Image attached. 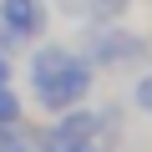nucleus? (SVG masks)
Masks as SVG:
<instances>
[{"label": "nucleus", "instance_id": "nucleus-8", "mask_svg": "<svg viewBox=\"0 0 152 152\" xmlns=\"http://www.w3.org/2000/svg\"><path fill=\"white\" fill-rule=\"evenodd\" d=\"M51 10H61L66 20H86L91 15V0H51Z\"/></svg>", "mask_w": 152, "mask_h": 152}, {"label": "nucleus", "instance_id": "nucleus-9", "mask_svg": "<svg viewBox=\"0 0 152 152\" xmlns=\"http://www.w3.org/2000/svg\"><path fill=\"white\" fill-rule=\"evenodd\" d=\"M0 81H15V56L0 51Z\"/></svg>", "mask_w": 152, "mask_h": 152}, {"label": "nucleus", "instance_id": "nucleus-2", "mask_svg": "<svg viewBox=\"0 0 152 152\" xmlns=\"http://www.w3.org/2000/svg\"><path fill=\"white\" fill-rule=\"evenodd\" d=\"M76 51H81L96 71H127V66H137L147 56V41L137 31H122V20H91Z\"/></svg>", "mask_w": 152, "mask_h": 152}, {"label": "nucleus", "instance_id": "nucleus-5", "mask_svg": "<svg viewBox=\"0 0 152 152\" xmlns=\"http://www.w3.org/2000/svg\"><path fill=\"white\" fill-rule=\"evenodd\" d=\"M0 152H36V132L31 127H0Z\"/></svg>", "mask_w": 152, "mask_h": 152}, {"label": "nucleus", "instance_id": "nucleus-6", "mask_svg": "<svg viewBox=\"0 0 152 152\" xmlns=\"http://www.w3.org/2000/svg\"><path fill=\"white\" fill-rule=\"evenodd\" d=\"M132 10V0H91V15L86 20H122Z\"/></svg>", "mask_w": 152, "mask_h": 152}, {"label": "nucleus", "instance_id": "nucleus-1", "mask_svg": "<svg viewBox=\"0 0 152 152\" xmlns=\"http://www.w3.org/2000/svg\"><path fill=\"white\" fill-rule=\"evenodd\" d=\"M26 86H31V107L46 112V117H61L71 107L91 102V86H96V66L66 46V41H41L26 51Z\"/></svg>", "mask_w": 152, "mask_h": 152}, {"label": "nucleus", "instance_id": "nucleus-7", "mask_svg": "<svg viewBox=\"0 0 152 152\" xmlns=\"http://www.w3.org/2000/svg\"><path fill=\"white\" fill-rule=\"evenodd\" d=\"M132 107L152 117V76H137V81H132Z\"/></svg>", "mask_w": 152, "mask_h": 152}, {"label": "nucleus", "instance_id": "nucleus-3", "mask_svg": "<svg viewBox=\"0 0 152 152\" xmlns=\"http://www.w3.org/2000/svg\"><path fill=\"white\" fill-rule=\"evenodd\" d=\"M0 26L20 41H41L51 31V0H0Z\"/></svg>", "mask_w": 152, "mask_h": 152}, {"label": "nucleus", "instance_id": "nucleus-4", "mask_svg": "<svg viewBox=\"0 0 152 152\" xmlns=\"http://www.w3.org/2000/svg\"><path fill=\"white\" fill-rule=\"evenodd\" d=\"M26 122V96L15 91V81H0V127Z\"/></svg>", "mask_w": 152, "mask_h": 152}]
</instances>
